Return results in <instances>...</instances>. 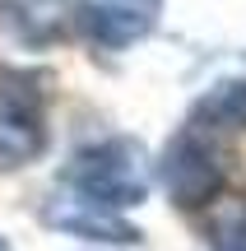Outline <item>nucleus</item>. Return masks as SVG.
<instances>
[{"mask_svg":"<svg viewBox=\"0 0 246 251\" xmlns=\"http://www.w3.org/2000/svg\"><path fill=\"white\" fill-rule=\"evenodd\" d=\"M65 186L93 196L98 205L112 209H135L144 205L149 186H154V163H149V149L130 135H112V140H98L89 149H79L70 163H65Z\"/></svg>","mask_w":246,"mask_h":251,"instance_id":"f257e3e1","label":"nucleus"},{"mask_svg":"<svg viewBox=\"0 0 246 251\" xmlns=\"http://www.w3.org/2000/svg\"><path fill=\"white\" fill-rule=\"evenodd\" d=\"M154 177L167 191V200L181 209H209L223 196V186H228L223 153L214 149L209 130H195V126L167 140V149L154 163Z\"/></svg>","mask_w":246,"mask_h":251,"instance_id":"f03ea898","label":"nucleus"},{"mask_svg":"<svg viewBox=\"0 0 246 251\" xmlns=\"http://www.w3.org/2000/svg\"><path fill=\"white\" fill-rule=\"evenodd\" d=\"M42 224L56 228V233H65V237L102 242V247H135L139 242V228L130 224L121 209L98 205L93 196L65 186V181H61V191H51V196L42 200Z\"/></svg>","mask_w":246,"mask_h":251,"instance_id":"7ed1b4c3","label":"nucleus"},{"mask_svg":"<svg viewBox=\"0 0 246 251\" xmlns=\"http://www.w3.org/2000/svg\"><path fill=\"white\" fill-rule=\"evenodd\" d=\"M163 0H79V33L89 42L121 51L158 28Z\"/></svg>","mask_w":246,"mask_h":251,"instance_id":"20e7f679","label":"nucleus"},{"mask_svg":"<svg viewBox=\"0 0 246 251\" xmlns=\"http://www.w3.org/2000/svg\"><path fill=\"white\" fill-rule=\"evenodd\" d=\"M0 28L9 42L42 51L79 28V0H0Z\"/></svg>","mask_w":246,"mask_h":251,"instance_id":"39448f33","label":"nucleus"},{"mask_svg":"<svg viewBox=\"0 0 246 251\" xmlns=\"http://www.w3.org/2000/svg\"><path fill=\"white\" fill-rule=\"evenodd\" d=\"M195 130H246V79H219L191 107Z\"/></svg>","mask_w":246,"mask_h":251,"instance_id":"423d86ee","label":"nucleus"},{"mask_svg":"<svg viewBox=\"0 0 246 251\" xmlns=\"http://www.w3.org/2000/svg\"><path fill=\"white\" fill-rule=\"evenodd\" d=\"M46 135L33 112L23 107H0V168H23L42 153Z\"/></svg>","mask_w":246,"mask_h":251,"instance_id":"0eeeda50","label":"nucleus"},{"mask_svg":"<svg viewBox=\"0 0 246 251\" xmlns=\"http://www.w3.org/2000/svg\"><path fill=\"white\" fill-rule=\"evenodd\" d=\"M209 251H246V196H219L204 214Z\"/></svg>","mask_w":246,"mask_h":251,"instance_id":"6e6552de","label":"nucleus"},{"mask_svg":"<svg viewBox=\"0 0 246 251\" xmlns=\"http://www.w3.org/2000/svg\"><path fill=\"white\" fill-rule=\"evenodd\" d=\"M0 251H9V237H0Z\"/></svg>","mask_w":246,"mask_h":251,"instance_id":"1a4fd4ad","label":"nucleus"}]
</instances>
